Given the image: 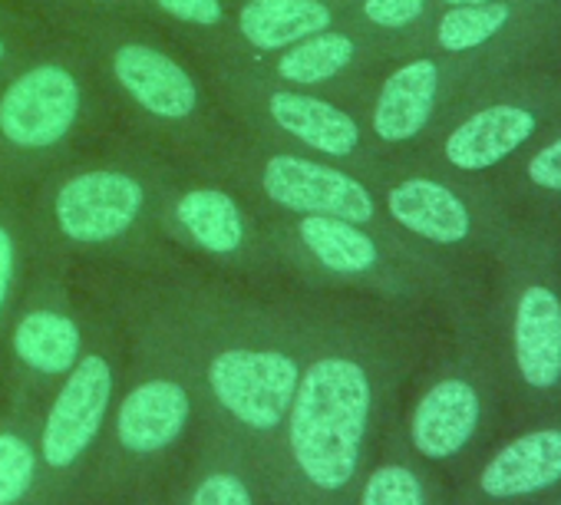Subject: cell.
Instances as JSON below:
<instances>
[{"label": "cell", "mask_w": 561, "mask_h": 505, "mask_svg": "<svg viewBox=\"0 0 561 505\" xmlns=\"http://www.w3.org/2000/svg\"><path fill=\"white\" fill-rule=\"evenodd\" d=\"M110 288L149 318L188 367L202 410L264 459L267 475L321 291L257 295L179 262L162 272H110Z\"/></svg>", "instance_id": "obj_1"}, {"label": "cell", "mask_w": 561, "mask_h": 505, "mask_svg": "<svg viewBox=\"0 0 561 505\" xmlns=\"http://www.w3.org/2000/svg\"><path fill=\"white\" fill-rule=\"evenodd\" d=\"M400 344L370 314L321 291L301 377L277 436L267 489L274 505H357L374 459Z\"/></svg>", "instance_id": "obj_2"}, {"label": "cell", "mask_w": 561, "mask_h": 505, "mask_svg": "<svg viewBox=\"0 0 561 505\" xmlns=\"http://www.w3.org/2000/svg\"><path fill=\"white\" fill-rule=\"evenodd\" d=\"M172 172L175 162L142 139L70 156L24 198L34 251L116 272H162L185 262L159 228Z\"/></svg>", "instance_id": "obj_3"}, {"label": "cell", "mask_w": 561, "mask_h": 505, "mask_svg": "<svg viewBox=\"0 0 561 505\" xmlns=\"http://www.w3.org/2000/svg\"><path fill=\"white\" fill-rule=\"evenodd\" d=\"M136 21L129 14H67L64 27L83 44L110 106L136 126V139L152 142L172 162L211 172L238 129L195 70Z\"/></svg>", "instance_id": "obj_4"}, {"label": "cell", "mask_w": 561, "mask_h": 505, "mask_svg": "<svg viewBox=\"0 0 561 505\" xmlns=\"http://www.w3.org/2000/svg\"><path fill=\"white\" fill-rule=\"evenodd\" d=\"M96 285L126 328V367L80 505H119L139 485L175 469L195 433L202 400L165 334L129 308L110 282Z\"/></svg>", "instance_id": "obj_5"}, {"label": "cell", "mask_w": 561, "mask_h": 505, "mask_svg": "<svg viewBox=\"0 0 561 505\" xmlns=\"http://www.w3.org/2000/svg\"><path fill=\"white\" fill-rule=\"evenodd\" d=\"M113 113L110 96L83 50L67 41H44L14 73L0 80V195L27 192L70 156Z\"/></svg>", "instance_id": "obj_6"}, {"label": "cell", "mask_w": 561, "mask_h": 505, "mask_svg": "<svg viewBox=\"0 0 561 505\" xmlns=\"http://www.w3.org/2000/svg\"><path fill=\"white\" fill-rule=\"evenodd\" d=\"M261 215V211H257ZM280 275L298 288L364 291L380 301H416L443 282L433 248L397 228L331 215H261Z\"/></svg>", "instance_id": "obj_7"}, {"label": "cell", "mask_w": 561, "mask_h": 505, "mask_svg": "<svg viewBox=\"0 0 561 505\" xmlns=\"http://www.w3.org/2000/svg\"><path fill=\"white\" fill-rule=\"evenodd\" d=\"M83 298L87 347L41 410L34 505H80L126 367V328L110 295L90 285Z\"/></svg>", "instance_id": "obj_8"}, {"label": "cell", "mask_w": 561, "mask_h": 505, "mask_svg": "<svg viewBox=\"0 0 561 505\" xmlns=\"http://www.w3.org/2000/svg\"><path fill=\"white\" fill-rule=\"evenodd\" d=\"M554 126H561V73L515 64L479 80L407 159L489 182Z\"/></svg>", "instance_id": "obj_9"}, {"label": "cell", "mask_w": 561, "mask_h": 505, "mask_svg": "<svg viewBox=\"0 0 561 505\" xmlns=\"http://www.w3.org/2000/svg\"><path fill=\"white\" fill-rule=\"evenodd\" d=\"M211 64L215 96L221 110L234 116L241 133L347 165L370 185L390 165L374 149L357 106H347L344 100L318 90L274 83L234 60Z\"/></svg>", "instance_id": "obj_10"}, {"label": "cell", "mask_w": 561, "mask_h": 505, "mask_svg": "<svg viewBox=\"0 0 561 505\" xmlns=\"http://www.w3.org/2000/svg\"><path fill=\"white\" fill-rule=\"evenodd\" d=\"M211 175L238 188L261 215H331L357 225L393 228L377 188L347 165L234 133Z\"/></svg>", "instance_id": "obj_11"}, {"label": "cell", "mask_w": 561, "mask_h": 505, "mask_svg": "<svg viewBox=\"0 0 561 505\" xmlns=\"http://www.w3.org/2000/svg\"><path fill=\"white\" fill-rule=\"evenodd\" d=\"M73 265L44 251L34 262L4 341L0 406L44 410L87 347V298L73 291Z\"/></svg>", "instance_id": "obj_12"}, {"label": "cell", "mask_w": 561, "mask_h": 505, "mask_svg": "<svg viewBox=\"0 0 561 505\" xmlns=\"http://www.w3.org/2000/svg\"><path fill=\"white\" fill-rule=\"evenodd\" d=\"M525 64L512 47H495L482 54H403L380 70L364 90L357 113L374 149L387 162L413 156L443 116L489 73Z\"/></svg>", "instance_id": "obj_13"}, {"label": "cell", "mask_w": 561, "mask_h": 505, "mask_svg": "<svg viewBox=\"0 0 561 505\" xmlns=\"http://www.w3.org/2000/svg\"><path fill=\"white\" fill-rule=\"evenodd\" d=\"M159 228L165 241L188 259H202L221 275L244 282L285 278L251 202L211 172L182 175L179 165L165 185Z\"/></svg>", "instance_id": "obj_14"}, {"label": "cell", "mask_w": 561, "mask_h": 505, "mask_svg": "<svg viewBox=\"0 0 561 505\" xmlns=\"http://www.w3.org/2000/svg\"><path fill=\"white\" fill-rule=\"evenodd\" d=\"M374 188L387 221L433 251H459L472 244H499L512 208L482 179H462L423 162H390Z\"/></svg>", "instance_id": "obj_15"}, {"label": "cell", "mask_w": 561, "mask_h": 505, "mask_svg": "<svg viewBox=\"0 0 561 505\" xmlns=\"http://www.w3.org/2000/svg\"><path fill=\"white\" fill-rule=\"evenodd\" d=\"M531 218L512 211L495 255L502 259L508 291V341L518 380L528 390L551 393L561 387V288L554 282V238L541 225V208Z\"/></svg>", "instance_id": "obj_16"}, {"label": "cell", "mask_w": 561, "mask_h": 505, "mask_svg": "<svg viewBox=\"0 0 561 505\" xmlns=\"http://www.w3.org/2000/svg\"><path fill=\"white\" fill-rule=\"evenodd\" d=\"M390 44L360 31L351 14L344 24L311 34L288 50L261 57V60H234L274 83L285 87H301V90H318V93H337L341 100L351 96L357 106L370 80L390 64Z\"/></svg>", "instance_id": "obj_17"}, {"label": "cell", "mask_w": 561, "mask_h": 505, "mask_svg": "<svg viewBox=\"0 0 561 505\" xmlns=\"http://www.w3.org/2000/svg\"><path fill=\"white\" fill-rule=\"evenodd\" d=\"M169 505H274L267 466L248 439L202 410L185 456L169 472Z\"/></svg>", "instance_id": "obj_18"}, {"label": "cell", "mask_w": 561, "mask_h": 505, "mask_svg": "<svg viewBox=\"0 0 561 505\" xmlns=\"http://www.w3.org/2000/svg\"><path fill=\"white\" fill-rule=\"evenodd\" d=\"M482 410V387L469 364L439 370L410 406L407 443L420 459L449 462L476 439Z\"/></svg>", "instance_id": "obj_19"}, {"label": "cell", "mask_w": 561, "mask_h": 505, "mask_svg": "<svg viewBox=\"0 0 561 505\" xmlns=\"http://www.w3.org/2000/svg\"><path fill=\"white\" fill-rule=\"evenodd\" d=\"M344 21L334 0H238L228 50L218 60H261Z\"/></svg>", "instance_id": "obj_20"}, {"label": "cell", "mask_w": 561, "mask_h": 505, "mask_svg": "<svg viewBox=\"0 0 561 505\" xmlns=\"http://www.w3.org/2000/svg\"><path fill=\"white\" fill-rule=\"evenodd\" d=\"M561 482V426H545L505 443L479 472L489 498H518Z\"/></svg>", "instance_id": "obj_21"}, {"label": "cell", "mask_w": 561, "mask_h": 505, "mask_svg": "<svg viewBox=\"0 0 561 505\" xmlns=\"http://www.w3.org/2000/svg\"><path fill=\"white\" fill-rule=\"evenodd\" d=\"M489 182L512 211L561 205V126L545 133L528 152H522Z\"/></svg>", "instance_id": "obj_22"}, {"label": "cell", "mask_w": 561, "mask_h": 505, "mask_svg": "<svg viewBox=\"0 0 561 505\" xmlns=\"http://www.w3.org/2000/svg\"><path fill=\"white\" fill-rule=\"evenodd\" d=\"M41 410L0 406V505H34Z\"/></svg>", "instance_id": "obj_23"}, {"label": "cell", "mask_w": 561, "mask_h": 505, "mask_svg": "<svg viewBox=\"0 0 561 505\" xmlns=\"http://www.w3.org/2000/svg\"><path fill=\"white\" fill-rule=\"evenodd\" d=\"M34 262V241L27 228L24 198L0 195V383H4V341L14 308L21 301L27 272Z\"/></svg>", "instance_id": "obj_24"}, {"label": "cell", "mask_w": 561, "mask_h": 505, "mask_svg": "<svg viewBox=\"0 0 561 505\" xmlns=\"http://www.w3.org/2000/svg\"><path fill=\"white\" fill-rule=\"evenodd\" d=\"M357 505H433V495L423 472L407 456L387 452L383 459L370 462L357 492Z\"/></svg>", "instance_id": "obj_25"}, {"label": "cell", "mask_w": 561, "mask_h": 505, "mask_svg": "<svg viewBox=\"0 0 561 505\" xmlns=\"http://www.w3.org/2000/svg\"><path fill=\"white\" fill-rule=\"evenodd\" d=\"M142 14L152 11L162 21L192 31L208 41V60L225 57L231 37V11L225 0H139Z\"/></svg>", "instance_id": "obj_26"}, {"label": "cell", "mask_w": 561, "mask_h": 505, "mask_svg": "<svg viewBox=\"0 0 561 505\" xmlns=\"http://www.w3.org/2000/svg\"><path fill=\"white\" fill-rule=\"evenodd\" d=\"M436 14V0H357L351 21L390 47L420 31Z\"/></svg>", "instance_id": "obj_27"}, {"label": "cell", "mask_w": 561, "mask_h": 505, "mask_svg": "<svg viewBox=\"0 0 561 505\" xmlns=\"http://www.w3.org/2000/svg\"><path fill=\"white\" fill-rule=\"evenodd\" d=\"M44 41L47 37L41 34L34 18L0 24V80H4L8 73H14Z\"/></svg>", "instance_id": "obj_28"}, {"label": "cell", "mask_w": 561, "mask_h": 505, "mask_svg": "<svg viewBox=\"0 0 561 505\" xmlns=\"http://www.w3.org/2000/svg\"><path fill=\"white\" fill-rule=\"evenodd\" d=\"M47 4L64 8L67 14H142L139 0H47Z\"/></svg>", "instance_id": "obj_29"}, {"label": "cell", "mask_w": 561, "mask_h": 505, "mask_svg": "<svg viewBox=\"0 0 561 505\" xmlns=\"http://www.w3.org/2000/svg\"><path fill=\"white\" fill-rule=\"evenodd\" d=\"M119 505H169V472L139 485L133 495H126Z\"/></svg>", "instance_id": "obj_30"}, {"label": "cell", "mask_w": 561, "mask_h": 505, "mask_svg": "<svg viewBox=\"0 0 561 505\" xmlns=\"http://www.w3.org/2000/svg\"><path fill=\"white\" fill-rule=\"evenodd\" d=\"M525 64H541V67H551V70L561 73V34L545 37V41L531 50V57H528Z\"/></svg>", "instance_id": "obj_31"}, {"label": "cell", "mask_w": 561, "mask_h": 505, "mask_svg": "<svg viewBox=\"0 0 561 505\" xmlns=\"http://www.w3.org/2000/svg\"><path fill=\"white\" fill-rule=\"evenodd\" d=\"M545 31H548V37L551 34H561V0H558L554 8L545 11Z\"/></svg>", "instance_id": "obj_32"}, {"label": "cell", "mask_w": 561, "mask_h": 505, "mask_svg": "<svg viewBox=\"0 0 561 505\" xmlns=\"http://www.w3.org/2000/svg\"><path fill=\"white\" fill-rule=\"evenodd\" d=\"M479 4H492V0H436V11H443V8H479Z\"/></svg>", "instance_id": "obj_33"}, {"label": "cell", "mask_w": 561, "mask_h": 505, "mask_svg": "<svg viewBox=\"0 0 561 505\" xmlns=\"http://www.w3.org/2000/svg\"><path fill=\"white\" fill-rule=\"evenodd\" d=\"M11 21H24V18L11 8V0H0V24H11Z\"/></svg>", "instance_id": "obj_34"}, {"label": "cell", "mask_w": 561, "mask_h": 505, "mask_svg": "<svg viewBox=\"0 0 561 505\" xmlns=\"http://www.w3.org/2000/svg\"><path fill=\"white\" fill-rule=\"evenodd\" d=\"M334 4H357V0H334Z\"/></svg>", "instance_id": "obj_35"}]
</instances>
